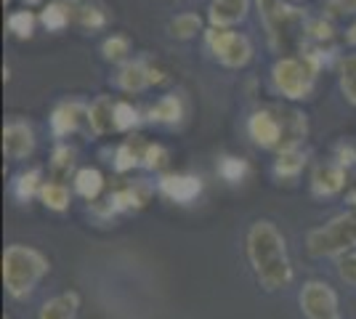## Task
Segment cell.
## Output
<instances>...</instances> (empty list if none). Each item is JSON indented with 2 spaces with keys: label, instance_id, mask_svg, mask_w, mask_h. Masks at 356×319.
<instances>
[{
  "label": "cell",
  "instance_id": "obj_1",
  "mask_svg": "<svg viewBox=\"0 0 356 319\" xmlns=\"http://www.w3.org/2000/svg\"><path fill=\"white\" fill-rule=\"evenodd\" d=\"M248 259L258 282L266 290L287 288L293 282V263L282 231L271 221H255L248 231Z\"/></svg>",
  "mask_w": 356,
  "mask_h": 319
},
{
  "label": "cell",
  "instance_id": "obj_2",
  "mask_svg": "<svg viewBox=\"0 0 356 319\" xmlns=\"http://www.w3.org/2000/svg\"><path fill=\"white\" fill-rule=\"evenodd\" d=\"M45 272H48V261L35 247H27V245L6 247V253H3V282H6V290L14 298L30 295L35 285L43 279Z\"/></svg>",
  "mask_w": 356,
  "mask_h": 319
},
{
  "label": "cell",
  "instance_id": "obj_3",
  "mask_svg": "<svg viewBox=\"0 0 356 319\" xmlns=\"http://www.w3.org/2000/svg\"><path fill=\"white\" fill-rule=\"evenodd\" d=\"M306 247L314 259L341 256L346 250L356 247V211L343 213L325 227L312 229L306 237Z\"/></svg>",
  "mask_w": 356,
  "mask_h": 319
},
{
  "label": "cell",
  "instance_id": "obj_4",
  "mask_svg": "<svg viewBox=\"0 0 356 319\" xmlns=\"http://www.w3.org/2000/svg\"><path fill=\"white\" fill-rule=\"evenodd\" d=\"M314 75H316V67L306 56L303 59L287 56V59L277 61L274 69H271L277 91H282L287 99H303V96H309V91H312L314 85Z\"/></svg>",
  "mask_w": 356,
  "mask_h": 319
},
{
  "label": "cell",
  "instance_id": "obj_5",
  "mask_svg": "<svg viewBox=\"0 0 356 319\" xmlns=\"http://www.w3.org/2000/svg\"><path fill=\"white\" fill-rule=\"evenodd\" d=\"M258 6H261V14H264V22L271 35V43L277 48L287 46L290 38L298 32V24L303 22V16L298 14V8L284 6L282 0H258Z\"/></svg>",
  "mask_w": 356,
  "mask_h": 319
},
{
  "label": "cell",
  "instance_id": "obj_6",
  "mask_svg": "<svg viewBox=\"0 0 356 319\" xmlns=\"http://www.w3.org/2000/svg\"><path fill=\"white\" fill-rule=\"evenodd\" d=\"M208 46L210 51L223 61L226 67H245L252 59V46L250 40L239 32H229L226 27H213L208 32Z\"/></svg>",
  "mask_w": 356,
  "mask_h": 319
},
{
  "label": "cell",
  "instance_id": "obj_7",
  "mask_svg": "<svg viewBox=\"0 0 356 319\" xmlns=\"http://www.w3.org/2000/svg\"><path fill=\"white\" fill-rule=\"evenodd\" d=\"M300 309L309 319H341L338 317V295L325 282H309L300 293Z\"/></svg>",
  "mask_w": 356,
  "mask_h": 319
},
{
  "label": "cell",
  "instance_id": "obj_8",
  "mask_svg": "<svg viewBox=\"0 0 356 319\" xmlns=\"http://www.w3.org/2000/svg\"><path fill=\"white\" fill-rule=\"evenodd\" d=\"M35 149V133L27 122L11 120L3 128V152L8 160H24Z\"/></svg>",
  "mask_w": 356,
  "mask_h": 319
},
{
  "label": "cell",
  "instance_id": "obj_9",
  "mask_svg": "<svg viewBox=\"0 0 356 319\" xmlns=\"http://www.w3.org/2000/svg\"><path fill=\"white\" fill-rule=\"evenodd\" d=\"M248 131H250L252 141L258 147H277V144H282V136H284L282 117H277L268 109L252 115L250 122H248Z\"/></svg>",
  "mask_w": 356,
  "mask_h": 319
},
{
  "label": "cell",
  "instance_id": "obj_10",
  "mask_svg": "<svg viewBox=\"0 0 356 319\" xmlns=\"http://www.w3.org/2000/svg\"><path fill=\"white\" fill-rule=\"evenodd\" d=\"M343 186H346V170H343V165H338V163H325V165H319L314 170V176H312L314 195H319V197H332V195L341 192Z\"/></svg>",
  "mask_w": 356,
  "mask_h": 319
},
{
  "label": "cell",
  "instance_id": "obj_11",
  "mask_svg": "<svg viewBox=\"0 0 356 319\" xmlns=\"http://www.w3.org/2000/svg\"><path fill=\"white\" fill-rule=\"evenodd\" d=\"M248 11H250V0H213L208 16L213 27H229L242 22Z\"/></svg>",
  "mask_w": 356,
  "mask_h": 319
},
{
  "label": "cell",
  "instance_id": "obj_12",
  "mask_svg": "<svg viewBox=\"0 0 356 319\" xmlns=\"http://www.w3.org/2000/svg\"><path fill=\"white\" fill-rule=\"evenodd\" d=\"M160 189H163L165 197L176 199V202H192L200 192H202V183L200 179H194V176H165L163 181H160Z\"/></svg>",
  "mask_w": 356,
  "mask_h": 319
},
{
  "label": "cell",
  "instance_id": "obj_13",
  "mask_svg": "<svg viewBox=\"0 0 356 319\" xmlns=\"http://www.w3.org/2000/svg\"><path fill=\"white\" fill-rule=\"evenodd\" d=\"M83 115H86V104H83V101H64V104H59L54 109V115H51V128H54V133H56V136L72 133Z\"/></svg>",
  "mask_w": 356,
  "mask_h": 319
},
{
  "label": "cell",
  "instance_id": "obj_14",
  "mask_svg": "<svg viewBox=\"0 0 356 319\" xmlns=\"http://www.w3.org/2000/svg\"><path fill=\"white\" fill-rule=\"evenodd\" d=\"M77 311H80V295L74 290H70V293H61L56 298H51L40 309L38 319H74Z\"/></svg>",
  "mask_w": 356,
  "mask_h": 319
},
{
  "label": "cell",
  "instance_id": "obj_15",
  "mask_svg": "<svg viewBox=\"0 0 356 319\" xmlns=\"http://www.w3.org/2000/svg\"><path fill=\"white\" fill-rule=\"evenodd\" d=\"M118 83H120V88L128 93L144 91L147 85H152V67L144 64V61H131V64H125V67L120 69Z\"/></svg>",
  "mask_w": 356,
  "mask_h": 319
},
{
  "label": "cell",
  "instance_id": "obj_16",
  "mask_svg": "<svg viewBox=\"0 0 356 319\" xmlns=\"http://www.w3.org/2000/svg\"><path fill=\"white\" fill-rule=\"evenodd\" d=\"M88 122H90V128H93V133H99V136H104L112 128H118V125H115V104H112L109 96H99V99L90 104Z\"/></svg>",
  "mask_w": 356,
  "mask_h": 319
},
{
  "label": "cell",
  "instance_id": "obj_17",
  "mask_svg": "<svg viewBox=\"0 0 356 319\" xmlns=\"http://www.w3.org/2000/svg\"><path fill=\"white\" fill-rule=\"evenodd\" d=\"M74 189L86 199H96L99 192L104 189V176H102L96 167H83V170L74 176Z\"/></svg>",
  "mask_w": 356,
  "mask_h": 319
},
{
  "label": "cell",
  "instance_id": "obj_18",
  "mask_svg": "<svg viewBox=\"0 0 356 319\" xmlns=\"http://www.w3.org/2000/svg\"><path fill=\"white\" fill-rule=\"evenodd\" d=\"M303 165H306V154L300 152L298 147H290V149H282V152H280L277 165H274V173L293 179V176H298V173L303 170Z\"/></svg>",
  "mask_w": 356,
  "mask_h": 319
},
{
  "label": "cell",
  "instance_id": "obj_19",
  "mask_svg": "<svg viewBox=\"0 0 356 319\" xmlns=\"http://www.w3.org/2000/svg\"><path fill=\"white\" fill-rule=\"evenodd\" d=\"M149 117L157 122H176L181 117V101L176 96H165L149 109Z\"/></svg>",
  "mask_w": 356,
  "mask_h": 319
},
{
  "label": "cell",
  "instance_id": "obj_20",
  "mask_svg": "<svg viewBox=\"0 0 356 319\" xmlns=\"http://www.w3.org/2000/svg\"><path fill=\"white\" fill-rule=\"evenodd\" d=\"M70 6H64V3H51V6H45V11L40 14V22H43L48 30H64L67 27V22H70Z\"/></svg>",
  "mask_w": 356,
  "mask_h": 319
},
{
  "label": "cell",
  "instance_id": "obj_21",
  "mask_svg": "<svg viewBox=\"0 0 356 319\" xmlns=\"http://www.w3.org/2000/svg\"><path fill=\"white\" fill-rule=\"evenodd\" d=\"M40 197L51 211H64L70 205V192H67L64 183H43Z\"/></svg>",
  "mask_w": 356,
  "mask_h": 319
},
{
  "label": "cell",
  "instance_id": "obj_22",
  "mask_svg": "<svg viewBox=\"0 0 356 319\" xmlns=\"http://www.w3.org/2000/svg\"><path fill=\"white\" fill-rule=\"evenodd\" d=\"M200 27H202V22H200V16L197 14H181L170 22V32H173L176 38H181V40L194 38V35L200 32Z\"/></svg>",
  "mask_w": 356,
  "mask_h": 319
},
{
  "label": "cell",
  "instance_id": "obj_23",
  "mask_svg": "<svg viewBox=\"0 0 356 319\" xmlns=\"http://www.w3.org/2000/svg\"><path fill=\"white\" fill-rule=\"evenodd\" d=\"M341 88L346 99L356 104V56H346L341 61Z\"/></svg>",
  "mask_w": 356,
  "mask_h": 319
},
{
  "label": "cell",
  "instance_id": "obj_24",
  "mask_svg": "<svg viewBox=\"0 0 356 319\" xmlns=\"http://www.w3.org/2000/svg\"><path fill=\"white\" fill-rule=\"evenodd\" d=\"M40 189H43V183H40V170H38V167L22 173V176L16 179V197L19 199H30L32 195L40 192Z\"/></svg>",
  "mask_w": 356,
  "mask_h": 319
},
{
  "label": "cell",
  "instance_id": "obj_25",
  "mask_svg": "<svg viewBox=\"0 0 356 319\" xmlns=\"http://www.w3.org/2000/svg\"><path fill=\"white\" fill-rule=\"evenodd\" d=\"M128 51H131V40L125 35H112L102 46V54H104L106 61H122L128 56Z\"/></svg>",
  "mask_w": 356,
  "mask_h": 319
},
{
  "label": "cell",
  "instance_id": "obj_26",
  "mask_svg": "<svg viewBox=\"0 0 356 319\" xmlns=\"http://www.w3.org/2000/svg\"><path fill=\"white\" fill-rule=\"evenodd\" d=\"M8 30L14 32L16 38H30L35 30V16L30 11H16L8 16Z\"/></svg>",
  "mask_w": 356,
  "mask_h": 319
},
{
  "label": "cell",
  "instance_id": "obj_27",
  "mask_svg": "<svg viewBox=\"0 0 356 319\" xmlns=\"http://www.w3.org/2000/svg\"><path fill=\"white\" fill-rule=\"evenodd\" d=\"M218 173L229 183H237L248 173V165H245V160H237V157H223L221 163H218Z\"/></svg>",
  "mask_w": 356,
  "mask_h": 319
},
{
  "label": "cell",
  "instance_id": "obj_28",
  "mask_svg": "<svg viewBox=\"0 0 356 319\" xmlns=\"http://www.w3.org/2000/svg\"><path fill=\"white\" fill-rule=\"evenodd\" d=\"M136 122H138V112L128 101L115 104V125H118V131H128V128H134Z\"/></svg>",
  "mask_w": 356,
  "mask_h": 319
},
{
  "label": "cell",
  "instance_id": "obj_29",
  "mask_svg": "<svg viewBox=\"0 0 356 319\" xmlns=\"http://www.w3.org/2000/svg\"><path fill=\"white\" fill-rule=\"evenodd\" d=\"M138 160H144V154H138L134 149V141H128V144H122L118 152V170H128V167H134Z\"/></svg>",
  "mask_w": 356,
  "mask_h": 319
},
{
  "label": "cell",
  "instance_id": "obj_30",
  "mask_svg": "<svg viewBox=\"0 0 356 319\" xmlns=\"http://www.w3.org/2000/svg\"><path fill=\"white\" fill-rule=\"evenodd\" d=\"M338 274L346 285H354L356 288V253H348L343 256L341 263H338Z\"/></svg>",
  "mask_w": 356,
  "mask_h": 319
},
{
  "label": "cell",
  "instance_id": "obj_31",
  "mask_svg": "<svg viewBox=\"0 0 356 319\" xmlns=\"http://www.w3.org/2000/svg\"><path fill=\"white\" fill-rule=\"evenodd\" d=\"M165 160H168V152L160 144H147L144 147V165L147 167H160L165 165Z\"/></svg>",
  "mask_w": 356,
  "mask_h": 319
},
{
  "label": "cell",
  "instance_id": "obj_32",
  "mask_svg": "<svg viewBox=\"0 0 356 319\" xmlns=\"http://www.w3.org/2000/svg\"><path fill=\"white\" fill-rule=\"evenodd\" d=\"M80 22H83V27H90V30H99V27H104V14L99 11V8H83V14H80Z\"/></svg>",
  "mask_w": 356,
  "mask_h": 319
},
{
  "label": "cell",
  "instance_id": "obj_33",
  "mask_svg": "<svg viewBox=\"0 0 356 319\" xmlns=\"http://www.w3.org/2000/svg\"><path fill=\"white\" fill-rule=\"evenodd\" d=\"M72 163H74V149H70V147H59L54 152V167L56 170H70Z\"/></svg>",
  "mask_w": 356,
  "mask_h": 319
},
{
  "label": "cell",
  "instance_id": "obj_34",
  "mask_svg": "<svg viewBox=\"0 0 356 319\" xmlns=\"http://www.w3.org/2000/svg\"><path fill=\"white\" fill-rule=\"evenodd\" d=\"M309 32H312L314 40H330L332 38V27L327 24L325 19H319V22H314L312 27H309Z\"/></svg>",
  "mask_w": 356,
  "mask_h": 319
},
{
  "label": "cell",
  "instance_id": "obj_35",
  "mask_svg": "<svg viewBox=\"0 0 356 319\" xmlns=\"http://www.w3.org/2000/svg\"><path fill=\"white\" fill-rule=\"evenodd\" d=\"M327 8L332 14H354L356 11V0H330Z\"/></svg>",
  "mask_w": 356,
  "mask_h": 319
},
{
  "label": "cell",
  "instance_id": "obj_36",
  "mask_svg": "<svg viewBox=\"0 0 356 319\" xmlns=\"http://www.w3.org/2000/svg\"><path fill=\"white\" fill-rule=\"evenodd\" d=\"M346 199H348V205H351V208L356 211V181L348 186V192H346Z\"/></svg>",
  "mask_w": 356,
  "mask_h": 319
},
{
  "label": "cell",
  "instance_id": "obj_37",
  "mask_svg": "<svg viewBox=\"0 0 356 319\" xmlns=\"http://www.w3.org/2000/svg\"><path fill=\"white\" fill-rule=\"evenodd\" d=\"M346 38H348V43H351V46H356V24H351V27H348Z\"/></svg>",
  "mask_w": 356,
  "mask_h": 319
},
{
  "label": "cell",
  "instance_id": "obj_38",
  "mask_svg": "<svg viewBox=\"0 0 356 319\" xmlns=\"http://www.w3.org/2000/svg\"><path fill=\"white\" fill-rule=\"evenodd\" d=\"M27 3H38V0H27Z\"/></svg>",
  "mask_w": 356,
  "mask_h": 319
}]
</instances>
